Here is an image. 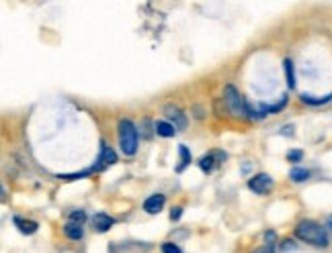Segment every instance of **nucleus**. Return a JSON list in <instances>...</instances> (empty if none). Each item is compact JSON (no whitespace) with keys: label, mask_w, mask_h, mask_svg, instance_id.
I'll use <instances>...</instances> for the list:
<instances>
[{"label":"nucleus","mask_w":332,"mask_h":253,"mask_svg":"<svg viewBox=\"0 0 332 253\" xmlns=\"http://www.w3.org/2000/svg\"><path fill=\"white\" fill-rule=\"evenodd\" d=\"M295 235H297V239L312 243L316 247H326L328 245L326 229L322 225H318L316 220H301V223L295 227Z\"/></svg>","instance_id":"obj_1"},{"label":"nucleus","mask_w":332,"mask_h":253,"mask_svg":"<svg viewBox=\"0 0 332 253\" xmlns=\"http://www.w3.org/2000/svg\"><path fill=\"white\" fill-rule=\"evenodd\" d=\"M224 100H226L228 110H230L234 116H240V118H250V116H252L250 106L246 104V100H244L242 96H240V92H238L234 86H226V88H224Z\"/></svg>","instance_id":"obj_2"},{"label":"nucleus","mask_w":332,"mask_h":253,"mask_svg":"<svg viewBox=\"0 0 332 253\" xmlns=\"http://www.w3.org/2000/svg\"><path fill=\"white\" fill-rule=\"evenodd\" d=\"M119 145H121V151L125 155H134L138 151V129L136 124L127 118L119 120Z\"/></svg>","instance_id":"obj_3"},{"label":"nucleus","mask_w":332,"mask_h":253,"mask_svg":"<svg viewBox=\"0 0 332 253\" xmlns=\"http://www.w3.org/2000/svg\"><path fill=\"white\" fill-rule=\"evenodd\" d=\"M248 188L252 190V192L264 196L271 192V188H273V178H271L269 174H256L254 178L248 180Z\"/></svg>","instance_id":"obj_4"},{"label":"nucleus","mask_w":332,"mask_h":253,"mask_svg":"<svg viewBox=\"0 0 332 253\" xmlns=\"http://www.w3.org/2000/svg\"><path fill=\"white\" fill-rule=\"evenodd\" d=\"M113 164H117L115 151H113L109 145L101 143V153H99V157H97V164L93 166L95 172H101V170H105V168H109V166H113Z\"/></svg>","instance_id":"obj_5"},{"label":"nucleus","mask_w":332,"mask_h":253,"mask_svg":"<svg viewBox=\"0 0 332 253\" xmlns=\"http://www.w3.org/2000/svg\"><path fill=\"white\" fill-rule=\"evenodd\" d=\"M224 160H226V153H224V151H211V153L203 155L201 160H199V168H201L205 174H209V172H214V168H216L218 164H222Z\"/></svg>","instance_id":"obj_6"},{"label":"nucleus","mask_w":332,"mask_h":253,"mask_svg":"<svg viewBox=\"0 0 332 253\" xmlns=\"http://www.w3.org/2000/svg\"><path fill=\"white\" fill-rule=\"evenodd\" d=\"M113 223H115V220H113L107 212H97L93 218H90V225H93V229H95L97 233H105V231H109V229L113 227Z\"/></svg>","instance_id":"obj_7"},{"label":"nucleus","mask_w":332,"mask_h":253,"mask_svg":"<svg viewBox=\"0 0 332 253\" xmlns=\"http://www.w3.org/2000/svg\"><path fill=\"white\" fill-rule=\"evenodd\" d=\"M164 202H166L164 194H152L150 198H146V202H144V210H146L148 214H156V212L162 210Z\"/></svg>","instance_id":"obj_8"},{"label":"nucleus","mask_w":332,"mask_h":253,"mask_svg":"<svg viewBox=\"0 0 332 253\" xmlns=\"http://www.w3.org/2000/svg\"><path fill=\"white\" fill-rule=\"evenodd\" d=\"M164 112H166V116H168V118H172V122H174V129H185V126H187V118H185V114L180 112L176 106H166V108H164Z\"/></svg>","instance_id":"obj_9"},{"label":"nucleus","mask_w":332,"mask_h":253,"mask_svg":"<svg viewBox=\"0 0 332 253\" xmlns=\"http://www.w3.org/2000/svg\"><path fill=\"white\" fill-rule=\"evenodd\" d=\"M13 223L19 227V231H21L23 235H33V233L37 231V227H39L35 220H25V218H21V216H15Z\"/></svg>","instance_id":"obj_10"},{"label":"nucleus","mask_w":332,"mask_h":253,"mask_svg":"<svg viewBox=\"0 0 332 253\" xmlns=\"http://www.w3.org/2000/svg\"><path fill=\"white\" fill-rule=\"evenodd\" d=\"M64 235L68 237V239H72V241H78V239H82V235H84V231H82V225H78V223H68L64 225Z\"/></svg>","instance_id":"obj_11"},{"label":"nucleus","mask_w":332,"mask_h":253,"mask_svg":"<svg viewBox=\"0 0 332 253\" xmlns=\"http://www.w3.org/2000/svg\"><path fill=\"white\" fill-rule=\"evenodd\" d=\"M154 131L160 135V137H172L174 135V124L172 122H166V120H158L156 124H154Z\"/></svg>","instance_id":"obj_12"},{"label":"nucleus","mask_w":332,"mask_h":253,"mask_svg":"<svg viewBox=\"0 0 332 253\" xmlns=\"http://www.w3.org/2000/svg\"><path fill=\"white\" fill-rule=\"evenodd\" d=\"M178 153H180V164H178L176 172L180 174V172H183V170L191 164V151L187 149V145H180V147H178Z\"/></svg>","instance_id":"obj_13"},{"label":"nucleus","mask_w":332,"mask_h":253,"mask_svg":"<svg viewBox=\"0 0 332 253\" xmlns=\"http://www.w3.org/2000/svg\"><path fill=\"white\" fill-rule=\"evenodd\" d=\"M283 68H285L287 86H289V88H295V72H293V61H291V59H285V61H283Z\"/></svg>","instance_id":"obj_14"},{"label":"nucleus","mask_w":332,"mask_h":253,"mask_svg":"<svg viewBox=\"0 0 332 253\" xmlns=\"http://www.w3.org/2000/svg\"><path fill=\"white\" fill-rule=\"evenodd\" d=\"M330 100H332V94H328V96H322V98H312V96H308V94H304V96H301V102L312 104V106H318V104H326V102H330Z\"/></svg>","instance_id":"obj_15"},{"label":"nucleus","mask_w":332,"mask_h":253,"mask_svg":"<svg viewBox=\"0 0 332 253\" xmlns=\"http://www.w3.org/2000/svg\"><path fill=\"white\" fill-rule=\"evenodd\" d=\"M289 178H291L293 182H306V180L310 178V172H308V170H301V168H293V170L289 172Z\"/></svg>","instance_id":"obj_16"},{"label":"nucleus","mask_w":332,"mask_h":253,"mask_svg":"<svg viewBox=\"0 0 332 253\" xmlns=\"http://www.w3.org/2000/svg\"><path fill=\"white\" fill-rule=\"evenodd\" d=\"M68 216H70V223H78V225H82L86 220V214L82 210H70Z\"/></svg>","instance_id":"obj_17"},{"label":"nucleus","mask_w":332,"mask_h":253,"mask_svg":"<svg viewBox=\"0 0 332 253\" xmlns=\"http://www.w3.org/2000/svg\"><path fill=\"white\" fill-rule=\"evenodd\" d=\"M162 253H183V251H180V247L174 245V243H164L162 245Z\"/></svg>","instance_id":"obj_18"},{"label":"nucleus","mask_w":332,"mask_h":253,"mask_svg":"<svg viewBox=\"0 0 332 253\" xmlns=\"http://www.w3.org/2000/svg\"><path fill=\"white\" fill-rule=\"evenodd\" d=\"M285 104H287V96H283V98H281V102H277V104H273V106H269V114H275V112H279Z\"/></svg>","instance_id":"obj_19"},{"label":"nucleus","mask_w":332,"mask_h":253,"mask_svg":"<svg viewBox=\"0 0 332 253\" xmlns=\"http://www.w3.org/2000/svg\"><path fill=\"white\" fill-rule=\"evenodd\" d=\"M301 157H304V153H301L299 149H291V151L287 153V160H289V162H299Z\"/></svg>","instance_id":"obj_20"},{"label":"nucleus","mask_w":332,"mask_h":253,"mask_svg":"<svg viewBox=\"0 0 332 253\" xmlns=\"http://www.w3.org/2000/svg\"><path fill=\"white\" fill-rule=\"evenodd\" d=\"M180 216H183V208H180V206H174V208L170 210V220H178Z\"/></svg>","instance_id":"obj_21"},{"label":"nucleus","mask_w":332,"mask_h":253,"mask_svg":"<svg viewBox=\"0 0 332 253\" xmlns=\"http://www.w3.org/2000/svg\"><path fill=\"white\" fill-rule=\"evenodd\" d=\"M264 239H267V245H273V241H275V233H273V231H267V233H264Z\"/></svg>","instance_id":"obj_22"},{"label":"nucleus","mask_w":332,"mask_h":253,"mask_svg":"<svg viewBox=\"0 0 332 253\" xmlns=\"http://www.w3.org/2000/svg\"><path fill=\"white\" fill-rule=\"evenodd\" d=\"M256 253H275V249H273V245H264V247H260Z\"/></svg>","instance_id":"obj_23"},{"label":"nucleus","mask_w":332,"mask_h":253,"mask_svg":"<svg viewBox=\"0 0 332 253\" xmlns=\"http://www.w3.org/2000/svg\"><path fill=\"white\" fill-rule=\"evenodd\" d=\"M283 243H285V245H283V251H287V249H293V247H295V245H291L293 241H289V239H287V241H283Z\"/></svg>","instance_id":"obj_24"},{"label":"nucleus","mask_w":332,"mask_h":253,"mask_svg":"<svg viewBox=\"0 0 332 253\" xmlns=\"http://www.w3.org/2000/svg\"><path fill=\"white\" fill-rule=\"evenodd\" d=\"M326 229H328V231H330V235H332V216L326 220Z\"/></svg>","instance_id":"obj_25"}]
</instances>
